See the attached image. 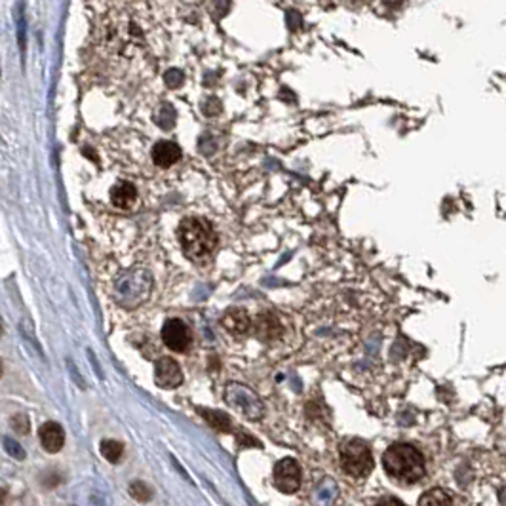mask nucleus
<instances>
[{
    "label": "nucleus",
    "mask_w": 506,
    "mask_h": 506,
    "mask_svg": "<svg viewBox=\"0 0 506 506\" xmlns=\"http://www.w3.org/2000/svg\"><path fill=\"white\" fill-rule=\"evenodd\" d=\"M157 122L158 126L166 128V130L173 128V124H175V111L171 109L170 105H164V107H162V111H160V114L157 116Z\"/></svg>",
    "instance_id": "18"
},
{
    "label": "nucleus",
    "mask_w": 506,
    "mask_h": 506,
    "mask_svg": "<svg viewBox=\"0 0 506 506\" xmlns=\"http://www.w3.org/2000/svg\"><path fill=\"white\" fill-rule=\"evenodd\" d=\"M419 506H453V500L444 489H430L419 499Z\"/></svg>",
    "instance_id": "14"
},
{
    "label": "nucleus",
    "mask_w": 506,
    "mask_h": 506,
    "mask_svg": "<svg viewBox=\"0 0 506 506\" xmlns=\"http://www.w3.org/2000/svg\"><path fill=\"white\" fill-rule=\"evenodd\" d=\"M162 341L173 352H185L191 347L193 337H191V329L185 322L179 318H170L162 326Z\"/></svg>",
    "instance_id": "6"
},
{
    "label": "nucleus",
    "mask_w": 506,
    "mask_h": 506,
    "mask_svg": "<svg viewBox=\"0 0 506 506\" xmlns=\"http://www.w3.org/2000/svg\"><path fill=\"white\" fill-rule=\"evenodd\" d=\"M179 242L191 261L209 257L217 246V234L211 225L200 217H186L179 225Z\"/></svg>",
    "instance_id": "2"
},
{
    "label": "nucleus",
    "mask_w": 506,
    "mask_h": 506,
    "mask_svg": "<svg viewBox=\"0 0 506 506\" xmlns=\"http://www.w3.org/2000/svg\"><path fill=\"white\" fill-rule=\"evenodd\" d=\"M181 82H183V73L177 71V69H171L170 73L166 75V84H168L170 88H177Z\"/></svg>",
    "instance_id": "20"
},
{
    "label": "nucleus",
    "mask_w": 506,
    "mask_h": 506,
    "mask_svg": "<svg viewBox=\"0 0 506 506\" xmlns=\"http://www.w3.org/2000/svg\"><path fill=\"white\" fill-rule=\"evenodd\" d=\"M40 444L48 453H58L65 446V430L58 423H44L38 430Z\"/></svg>",
    "instance_id": "8"
},
{
    "label": "nucleus",
    "mask_w": 506,
    "mask_h": 506,
    "mask_svg": "<svg viewBox=\"0 0 506 506\" xmlns=\"http://www.w3.org/2000/svg\"><path fill=\"white\" fill-rule=\"evenodd\" d=\"M377 506H405L402 500L394 499V497H387V499H383L381 503H377Z\"/></svg>",
    "instance_id": "22"
},
{
    "label": "nucleus",
    "mask_w": 506,
    "mask_h": 506,
    "mask_svg": "<svg viewBox=\"0 0 506 506\" xmlns=\"http://www.w3.org/2000/svg\"><path fill=\"white\" fill-rule=\"evenodd\" d=\"M202 417L206 419L213 428L221 432H231V419L227 417V413L223 411H209V410H200Z\"/></svg>",
    "instance_id": "15"
},
{
    "label": "nucleus",
    "mask_w": 506,
    "mask_h": 506,
    "mask_svg": "<svg viewBox=\"0 0 506 506\" xmlns=\"http://www.w3.org/2000/svg\"><path fill=\"white\" fill-rule=\"evenodd\" d=\"M137 200V191L132 183L120 181L111 189V202L119 209H130Z\"/></svg>",
    "instance_id": "12"
},
{
    "label": "nucleus",
    "mask_w": 506,
    "mask_h": 506,
    "mask_svg": "<svg viewBox=\"0 0 506 506\" xmlns=\"http://www.w3.org/2000/svg\"><path fill=\"white\" fill-rule=\"evenodd\" d=\"M274 485L278 491L282 493H295L301 485V469L295 459H282L280 462H276L274 466Z\"/></svg>",
    "instance_id": "5"
},
{
    "label": "nucleus",
    "mask_w": 506,
    "mask_h": 506,
    "mask_svg": "<svg viewBox=\"0 0 506 506\" xmlns=\"http://www.w3.org/2000/svg\"><path fill=\"white\" fill-rule=\"evenodd\" d=\"M122 453H124V446L116 439H105L101 444V455L112 464H116L122 459Z\"/></svg>",
    "instance_id": "16"
},
{
    "label": "nucleus",
    "mask_w": 506,
    "mask_h": 506,
    "mask_svg": "<svg viewBox=\"0 0 506 506\" xmlns=\"http://www.w3.org/2000/svg\"><path fill=\"white\" fill-rule=\"evenodd\" d=\"M383 466L390 478L403 484H415L424 476V459L410 444H394L383 455Z\"/></svg>",
    "instance_id": "1"
},
{
    "label": "nucleus",
    "mask_w": 506,
    "mask_h": 506,
    "mask_svg": "<svg viewBox=\"0 0 506 506\" xmlns=\"http://www.w3.org/2000/svg\"><path fill=\"white\" fill-rule=\"evenodd\" d=\"M337 497V484L333 480H329L326 478L320 485H318V489L314 493V503L318 506H329Z\"/></svg>",
    "instance_id": "13"
},
{
    "label": "nucleus",
    "mask_w": 506,
    "mask_h": 506,
    "mask_svg": "<svg viewBox=\"0 0 506 506\" xmlns=\"http://www.w3.org/2000/svg\"><path fill=\"white\" fill-rule=\"evenodd\" d=\"M342 470L354 478L367 476L373 470V457L369 447L362 439H349L341 446Z\"/></svg>",
    "instance_id": "3"
},
{
    "label": "nucleus",
    "mask_w": 506,
    "mask_h": 506,
    "mask_svg": "<svg viewBox=\"0 0 506 506\" xmlns=\"http://www.w3.org/2000/svg\"><path fill=\"white\" fill-rule=\"evenodd\" d=\"M130 495L134 497L135 500H141V503H147L152 497V489L145 482H132L130 485Z\"/></svg>",
    "instance_id": "17"
},
{
    "label": "nucleus",
    "mask_w": 506,
    "mask_h": 506,
    "mask_svg": "<svg viewBox=\"0 0 506 506\" xmlns=\"http://www.w3.org/2000/svg\"><path fill=\"white\" fill-rule=\"evenodd\" d=\"M255 335L259 337L261 341H272L276 337L282 335V324L274 314H261L255 320Z\"/></svg>",
    "instance_id": "11"
},
{
    "label": "nucleus",
    "mask_w": 506,
    "mask_h": 506,
    "mask_svg": "<svg viewBox=\"0 0 506 506\" xmlns=\"http://www.w3.org/2000/svg\"><path fill=\"white\" fill-rule=\"evenodd\" d=\"M4 447H6L8 455H12V457L17 459V461H23V459H25V451H23V447L19 446L17 442H14V439L4 438Z\"/></svg>",
    "instance_id": "19"
},
{
    "label": "nucleus",
    "mask_w": 506,
    "mask_h": 506,
    "mask_svg": "<svg viewBox=\"0 0 506 506\" xmlns=\"http://www.w3.org/2000/svg\"><path fill=\"white\" fill-rule=\"evenodd\" d=\"M155 381L160 388H177L183 383V373L177 362L170 356L160 358L155 367Z\"/></svg>",
    "instance_id": "7"
},
{
    "label": "nucleus",
    "mask_w": 506,
    "mask_h": 506,
    "mask_svg": "<svg viewBox=\"0 0 506 506\" xmlns=\"http://www.w3.org/2000/svg\"><path fill=\"white\" fill-rule=\"evenodd\" d=\"M221 326L227 331H231L232 335H242V333H246L247 329H250L252 320H250V316H247L244 308H231L221 318Z\"/></svg>",
    "instance_id": "9"
},
{
    "label": "nucleus",
    "mask_w": 506,
    "mask_h": 506,
    "mask_svg": "<svg viewBox=\"0 0 506 506\" xmlns=\"http://www.w3.org/2000/svg\"><path fill=\"white\" fill-rule=\"evenodd\" d=\"M12 424H14L15 430L19 432V434H27L29 432V419L25 417V415H17V417L12 419Z\"/></svg>",
    "instance_id": "21"
},
{
    "label": "nucleus",
    "mask_w": 506,
    "mask_h": 506,
    "mask_svg": "<svg viewBox=\"0 0 506 506\" xmlns=\"http://www.w3.org/2000/svg\"><path fill=\"white\" fill-rule=\"evenodd\" d=\"M225 402L229 403L232 410H236L252 421H257L265 413V405L259 400V396L255 394L252 388L240 385V383H231L225 388Z\"/></svg>",
    "instance_id": "4"
},
{
    "label": "nucleus",
    "mask_w": 506,
    "mask_h": 506,
    "mask_svg": "<svg viewBox=\"0 0 506 506\" xmlns=\"http://www.w3.org/2000/svg\"><path fill=\"white\" fill-rule=\"evenodd\" d=\"M181 158V149L171 141H158L152 147V162L158 168H170Z\"/></svg>",
    "instance_id": "10"
}]
</instances>
